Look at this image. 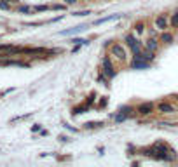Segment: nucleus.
<instances>
[{"mask_svg": "<svg viewBox=\"0 0 178 167\" xmlns=\"http://www.w3.org/2000/svg\"><path fill=\"white\" fill-rule=\"evenodd\" d=\"M171 26H173V28H178V9L173 12V18H171Z\"/></svg>", "mask_w": 178, "mask_h": 167, "instance_id": "13", "label": "nucleus"}, {"mask_svg": "<svg viewBox=\"0 0 178 167\" xmlns=\"http://www.w3.org/2000/svg\"><path fill=\"white\" fill-rule=\"evenodd\" d=\"M77 2H79V0H65V4L67 5H75Z\"/></svg>", "mask_w": 178, "mask_h": 167, "instance_id": "24", "label": "nucleus"}, {"mask_svg": "<svg viewBox=\"0 0 178 167\" xmlns=\"http://www.w3.org/2000/svg\"><path fill=\"white\" fill-rule=\"evenodd\" d=\"M157 111H161V113H173L175 108L169 103H159L157 105Z\"/></svg>", "mask_w": 178, "mask_h": 167, "instance_id": "6", "label": "nucleus"}, {"mask_svg": "<svg viewBox=\"0 0 178 167\" xmlns=\"http://www.w3.org/2000/svg\"><path fill=\"white\" fill-rule=\"evenodd\" d=\"M110 54L115 57V59H119V61H126V59H128L126 47L122 44H119V42H115V44L110 45Z\"/></svg>", "mask_w": 178, "mask_h": 167, "instance_id": "1", "label": "nucleus"}, {"mask_svg": "<svg viewBox=\"0 0 178 167\" xmlns=\"http://www.w3.org/2000/svg\"><path fill=\"white\" fill-rule=\"evenodd\" d=\"M145 47H147L148 51H152V52H156V51H157V47H159V40L152 37V38H148L147 42H145Z\"/></svg>", "mask_w": 178, "mask_h": 167, "instance_id": "7", "label": "nucleus"}, {"mask_svg": "<svg viewBox=\"0 0 178 167\" xmlns=\"http://www.w3.org/2000/svg\"><path fill=\"white\" fill-rule=\"evenodd\" d=\"M105 105H107V99H105V97H103L101 101H100V106H105Z\"/></svg>", "mask_w": 178, "mask_h": 167, "instance_id": "27", "label": "nucleus"}, {"mask_svg": "<svg viewBox=\"0 0 178 167\" xmlns=\"http://www.w3.org/2000/svg\"><path fill=\"white\" fill-rule=\"evenodd\" d=\"M0 9H9V2H4V0H2V2H0Z\"/></svg>", "mask_w": 178, "mask_h": 167, "instance_id": "22", "label": "nucleus"}, {"mask_svg": "<svg viewBox=\"0 0 178 167\" xmlns=\"http://www.w3.org/2000/svg\"><path fill=\"white\" fill-rule=\"evenodd\" d=\"M72 42H73L75 45H87V44H89L87 40H84V38H73Z\"/></svg>", "mask_w": 178, "mask_h": 167, "instance_id": "16", "label": "nucleus"}, {"mask_svg": "<svg viewBox=\"0 0 178 167\" xmlns=\"http://www.w3.org/2000/svg\"><path fill=\"white\" fill-rule=\"evenodd\" d=\"M176 101H178V96H176Z\"/></svg>", "mask_w": 178, "mask_h": 167, "instance_id": "29", "label": "nucleus"}, {"mask_svg": "<svg viewBox=\"0 0 178 167\" xmlns=\"http://www.w3.org/2000/svg\"><path fill=\"white\" fill-rule=\"evenodd\" d=\"M126 119H128V115H124V113H119V115L115 117V122H122V120H126Z\"/></svg>", "mask_w": 178, "mask_h": 167, "instance_id": "19", "label": "nucleus"}, {"mask_svg": "<svg viewBox=\"0 0 178 167\" xmlns=\"http://www.w3.org/2000/svg\"><path fill=\"white\" fill-rule=\"evenodd\" d=\"M154 26H156L159 31H166L168 26H169L168 16H166V14H159V16H156V19H154Z\"/></svg>", "mask_w": 178, "mask_h": 167, "instance_id": "3", "label": "nucleus"}, {"mask_svg": "<svg viewBox=\"0 0 178 167\" xmlns=\"http://www.w3.org/2000/svg\"><path fill=\"white\" fill-rule=\"evenodd\" d=\"M59 141H63V143H65V141H70V138H68V136H59Z\"/></svg>", "mask_w": 178, "mask_h": 167, "instance_id": "26", "label": "nucleus"}, {"mask_svg": "<svg viewBox=\"0 0 178 167\" xmlns=\"http://www.w3.org/2000/svg\"><path fill=\"white\" fill-rule=\"evenodd\" d=\"M124 42H126V45L133 51V54H140V52H142V44L136 40V37H134L133 33H128V35L124 37Z\"/></svg>", "mask_w": 178, "mask_h": 167, "instance_id": "2", "label": "nucleus"}, {"mask_svg": "<svg viewBox=\"0 0 178 167\" xmlns=\"http://www.w3.org/2000/svg\"><path fill=\"white\" fill-rule=\"evenodd\" d=\"M101 68H103V73L107 75L108 79H114V77H115V68H114V65H112V61L108 57H105L101 61Z\"/></svg>", "mask_w": 178, "mask_h": 167, "instance_id": "4", "label": "nucleus"}, {"mask_svg": "<svg viewBox=\"0 0 178 167\" xmlns=\"http://www.w3.org/2000/svg\"><path fill=\"white\" fill-rule=\"evenodd\" d=\"M0 65H2V63H0Z\"/></svg>", "mask_w": 178, "mask_h": 167, "instance_id": "30", "label": "nucleus"}, {"mask_svg": "<svg viewBox=\"0 0 178 167\" xmlns=\"http://www.w3.org/2000/svg\"><path fill=\"white\" fill-rule=\"evenodd\" d=\"M51 9H53V11H65V9H67V4H65V5L54 4V5H51Z\"/></svg>", "mask_w": 178, "mask_h": 167, "instance_id": "17", "label": "nucleus"}, {"mask_svg": "<svg viewBox=\"0 0 178 167\" xmlns=\"http://www.w3.org/2000/svg\"><path fill=\"white\" fill-rule=\"evenodd\" d=\"M31 11H33V7H28V5H21V7H18V12L28 14V12H31Z\"/></svg>", "mask_w": 178, "mask_h": 167, "instance_id": "15", "label": "nucleus"}, {"mask_svg": "<svg viewBox=\"0 0 178 167\" xmlns=\"http://www.w3.org/2000/svg\"><path fill=\"white\" fill-rule=\"evenodd\" d=\"M80 30H86V26H75L72 28V30H63L61 35H72V33H75V31H80Z\"/></svg>", "mask_w": 178, "mask_h": 167, "instance_id": "11", "label": "nucleus"}, {"mask_svg": "<svg viewBox=\"0 0 178 167\" xmlns=\"http://www.w3.org/2000/svg\"><path fill=\"white\" fill-rule=\"evenodd\" d=\"M101 125V122H87L86 124V127L87 129H93V127H100Z\"/></svg>", "mask_w": 178, "mask_h": 167, "instance_id": "18", "label": "nucleus"}, {"mask_svg": "<svg viewBox=\"0 0 178 167\" xmlns=\"http://www.w3.org/2000/svg\"><path fill=\"white\" fill-rule=\"evenodd\" d=\"M159 40H161V42H164V44H171V42H173V35H171L169 31H162Z\"/></svg>", "mask_w": 178, "mask_h": 167, "instance_id": "9", "label": "nucleus"}, {"mask_svg": "<svg viewBox=\"0 0 178 167\" xmlns=\"http://www.w3.org/2000/svg\"><path fill=\"white\" fill-rule=\"evenodd\" d=\"M49 9H51L49 5H35V7H33L35 12H44V11H49Z\"/></svg>", "mask_w": 178, "mask_h": 167, "instance_id": "14", "label": "nucleus"}, {"mask_svg": "<svg viewBox=\"0 0 178 167\" xmlns=\"http://www.w3.org/2000/svg\"><path fill=\"white\" fill-rule=\"evenodd\" d=\"M31 131H33V132L40 131V125H39V124H35V125H33V127H31Z\"/></svg>", "mask_w": 178, "mask_h": 167, "instance_id": "25", "label": "nucleus"}, {"mask_svg": "<svg viewBox=\"0 0 178 167\" xmlns=\"http://www.w3.org/2000/svg\"><path fill=\"white\" fill-rule=\"evenodd\" d=\"M87 14H91L89 11H79V12H73V16H87Z\"/></svg>", "mask_w": 178, "mask_h": 167, "instance_id": "21", "label": "nucleus"}, {"mask_svg": "<svg viewBox=\"0 0 178 167\" xmlns=\"http://www.w3.org/2000/svg\"><path fill=\"white\" fill-rule=\"evenodd\" d=\"M129 110H131V106H122V108H120V113H124V115H128L129 113Z\"/></svg>", "mask_w": 178, "mask_h": 167, "instance_id": "20", "label": "nucleus"}, {"mask_svg": "<svg viewBox=\"0 0 178 167\" xmlns=\"http://www.w3.org/2000/svg\"><path fill=\"white\" fill-rule=\"evenodd\" d=\"M63 127H65V129H68V131H72V132H77V129H75V127H72V125H68V124H65Z\"/></svg>", "mask_w": 178, "mask_h": 167, "instance_id": "23", "label": "nucleus"}, {"mask_svg": "<svg viewBox=\"0 0 178 167\" xmlns=\"http://www.w3.org/2000/svg\"><path fill=\"white\" fill-rule=\"evenodd\" d=\"M143 31H145V25H143L142 21L136 23V25H134V33H136V35H142Z\"/></svg>", "mask_w": 178, "mask_h": 167, "instance_id": "12", "label": "nucleus"}, {"mask_svg": "<svg viewBox=\"0 0 178 167\" xmlns=\"http://www.w3.org/2000/svg\"><path fill=\"white\" fill-rule=\"evenodd\" d=\"M4 2H9V4H11V2H16V0H4Z\"/></svg>", "mask_w": 178, "mask_h": 167, "instance_id": "28", "label": "nucleus"}, {"mask_svg": "<svg viewBox=\"0 0 178 167\" xmlns=\"http://www.w3.org/2000/svg\"><path fill=\"white\" fill-rule=\"evenodd\" d=\"M136 111H138L140 115H150L152 111H154V105H152V103H142V105H138Z\"/></svg>", "mask_w": 178, "mask_h": 167, "instance_id": "5", "label": "nucleus"}, {"mask_svg": "<svg viewBox=\"0 0 178 167\" xmlns=\"http://www.w3.org/2000/svg\"><path fill=\"white\" fill-rule=\"evenodd\" d=\"M131 68H134V70H143V68H148V63L143 61V59H133V61H131Z\"/></svg>", "mask_w": 178, "mask_h": 167, "instance_id": "8", "label": "nucleus"}, {"mask_svg": "<svg viewBox=\"0 0 178 167\" xmlns=\"http://www.w3.org/2000/svg\"><path fill=\"white\" fill-rule=\"evenodd\" d=\"M122 14H112V16H107V18H101L96 21V25H103V23H107V21H114V19H119Z\"/></svg>", "mask_w": 178, "mask_h": 167, "instance_id": "10", "label": "nucleus"}]
</instances>
